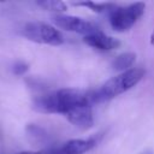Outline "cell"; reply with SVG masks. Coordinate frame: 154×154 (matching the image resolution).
Listing matches in <instances>:
<instances>
[{"instance_id":"2","label":"cell","mask_w":154,"mask_h":154,"mask_svg":"<svg viewBox=\"0 0 154 154\" xmlns=\"http://www.w3.org/2000/svg\"><path fill=\"white\" fill-rule=\"evenodd\" d=\"M144 73L146 71L142 67H132L107 79L99 88L91 90L94 103L112 100L120 94L130 90L141 82V79L144 77Z\"/></svg>"},{"instance_id":"4","label":"cell","mask_w":154,"mask_h":154,"mask_svg":"<svg viewBox=\"0 0 154 154\" xmlns=\"http://www.w3.org/2000/svg\"><path fill=\"white\" fill-rule=\"evenodd\" d=\"M146 5L143 2H134L128 6H117L108 13V22L111 28L118 32L130 30L137 20L143 16Z\"/></svg>"},{"instance_id":"5","label":"cell","mask_w":154,"mask_h":154,"mask_svg":"<svg viewBox=\"0 0 154 154\" xmlns=\"http://www.w3.org/2000/svg\"><path fill=\"white\" fill-rule=\"evenodd\" d=\"M53 23L66 31L70 32H76V34H81V35H90L94 34L96 31H100V29L97 28L96 24H94L93 22H89L87 19H83L81 17H76V16H70V14H54L52 17Z\"/></svg>"},{"instance_id":"1","label":"cell","mask_w":154,"mask_h":154,"mask_svg":"<svg viewBox=\"0 0 154 154\" xmlns=\"http://www.w3.org/2000/svg\"><path fill=\"white\" fill-rule=\"evenodd\" d=\"M91 90L77 88H61L52 90L32 99L31 107L34 111L46 114L65 116L73 107L81 105H93Z\"/></svg>"},{"instance_id":"3","label":"cell","mask_w":154,"mask_h":154,"mask_svg":"<svg viewBox=\"0 0 154 154\" xmlns=\"http://www.w3.org/2000/svg\"><path fill=\"white\" fill-rule=\"evenodd\" d=\"M22 35L29 41L48 46H60L65 41L59 29L40 20L25 23L22 28Z\"/></svg>"},{"instance_id":"11","label":"cell","mask_w":154,"mask_h":154,"mask_svg":"<svg viewBox=\"0 0 154 154\" xmlns=\"http://www.w3.org/2000/svg\"><path fill=\"white\" fill-rule=\"evenodd\" d=\"M36 4L46 11L58 12V14H60L61 12H65L67 10V5L60 0H43V1H37Z\"/></svg>"},{"instance_id":"7","label":"cell","mask_w":154,"mask_h":154,"mask_svg":"<svg viewBox=\"0 0 154 154\" xmlns=\"http://www.w3.org/2000/svg\"><path fill=\"white\" fill-rule=\"evenodd\" d=\"M70 124L81 130H88L94 125V116L91 105H81L73 107L64 116Z\"/></svg>"},{"instance_id":"13","label":"cell","mask_w":154,"mask_h":154,"mask_svg":"<svg viewBox=\"0 0 154 154\" xmlns=\"http://www.w3.org/2000/svg\"><path fill=\"white\" fill-rule=\"evenodd\" d=\"M16 154H47L46 149L45 150H37V152H32V150H25V152H19Z\"/></svg>"},{"instance_id":"9","label":"cell","mask_w":154,"mask_h":154,"mask_svg":"<svg viewBox=\"0 0 154 154\" xmlns=\"http://www.w3.org/2000/svg\"><path fill=\"white\" fill-rule=\"evenodd\" d=\"M135 61H136V54L134 52H125V53L117 55L113 59L111 66L113 70L119 71V73H120V72H124V71L132 69Z\"/></svg>"},{"instance_id":"12","label":"cell","mask_w":154,"mask_h":154,"mask_svg":"<svg viewBox=\"0 0 154 154\" xmlns=\"http://www.w3.org/2000/svg\"><path fill=\"white\" fill-rule=\"evenodd\" d=\"M28 70H29V65L24 61H17V63H14V65L12 67V72L17 76H22V75L26 73Z\"/></svg>"},{"instance_id":"6","label":"cell","mask_w":154,"mask_h":154,"mask_svg":"<svg viewBox=\"0 0 154 154\" xmlns=\"http://www.w3.org/2000/svg\"><path fill=\"white\" fill-rule=\"evenodd\" d=\"M97 143L95 137L89 138H72L60 147L47 149L48 154H84L91 150Z\"/></svg>"},{"instance_id":"15","label":"cell","mask_w":154,"mask_h":154,"mask_svg":"<svg viewBox=\"0 0 154 154\" xmlns=\"http://www.w3.org/2000/svg\"><path fill=\"white\" fill-rule=\"evenodd\" d=\"M148 154H150V153H148Z\"/></svg>"},{"instance_id":"14","label":"cell","mask_w":154,"mask_h":154,"mask_svg":"<svg viewBox=\"0 0 154 154\" xmlns=\"http://www.w3.org/2000/svg\"><path fill=\"white\" fill-rule=\"evenodd\" d=\"M149 42H150V45H153V46H154V31L150 34V37H149Z\"/></svg>"},{"instance_id":"10","label":"cell","mask_w":154,"mask_h":154,"mask_svg":"<svg viewBox=\"0 0 154 154\" xmlns=\"http://www.w3.org/2000/svg\"><path fill=\"white\" fill-rule=\"evenodd\" d=\"M75 6H84L90 8L93 12L96 13H109L112 12L117 5L112 2H94V1H82V2H73Z\"/></svg>"},{"instance_id":"8","label":"cell","mask_w":154,"mask_h":154,"mask_svg":"<svg viewBox=\"0 0 154 154\" xmlns=\"http://www.w3.org/2000/svg\"><path fill=\"white\" fill-rule=\"evenodd\" d=\"M83 42L87 46H89L94 49H97V51H102V52L113 51V49H116L120 46V41L118 38H116L113 36H109V35H106L101 30L84 36Z\"/></svg>"}]
</instances>
